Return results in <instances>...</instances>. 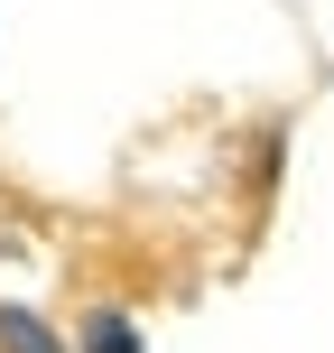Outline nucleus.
<instances>
[{"mask_svg": "<svg viewBox=\"0 0 334 353\" xmlns=\"http://www.w3.org/2000/svg\"><path fill=\"white\" fill-rule=\"evenodd\" d=\"M84 353H140V325H130L121 307H93L84 316Z\"/></svg>", "mask_w": 334, "mask_h": 353, "instance_id": "2", "label": "nucleus"}, {"mask_svg": "<svg viewBox=\"0 0 334 353\" xmlns=\"http://www.w3.org/2000/svg\"><path fill=\"white\" fill-rule=\"evenodd\" d=\"M0 353H65V335H56L37 307H19V298H0Z\"/></svg>", "mask_w": 334, "mask_h": 353, "instance_id": "1", "label": "nucleus"}]
</instances>
